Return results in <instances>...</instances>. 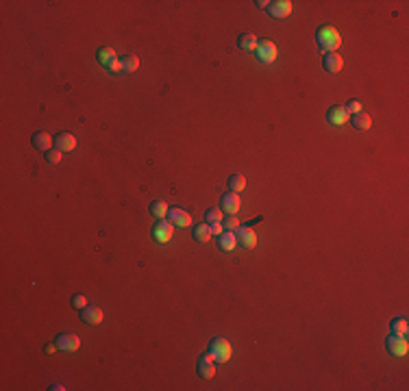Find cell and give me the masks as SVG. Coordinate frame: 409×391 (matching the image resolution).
Returning a JSON list of instances; mask_svg holds the SVG:
<instances>
[{
  "label": "cell",
  "instance_id": "d6a6232c",
  "mask_svg": "<svg viewBox=\"0 0 409 391\" xmlns=\"http://www.w3.org/2000/svg\"><path fill=\"white\" fill-rule=\"evenodd\" d=\"M54 350H57V344H48V346H44V352H46V354H52Z\"/></svg>",
  "mask_w": 409,
  "mask_h": 391
},
{
  "label": "cell",
  "instance_id": "ba28073f",
  "mask_svg": "<svg viewBox=\"0 0 409 391\" xmlns=\"http://www.w3.org/2000/svg\"><path fill=\"white\" fill-rule=\"evenodd\" d=\"M233 232H235V237H238L240 246H244V248H255V244H257V235H255V230H251L248 226H238Z\"/></svg>",
  "mask_w": 409,
  "mask_h": 391
},
{
  "label": "cell",
  "instance_id": "4dcf8cb0",
  "mask_svg": "<svg viewBox=\"0 0 409 391\" xmlns=\"http://www.w3.org/2000/svg\"><path fill=\"white\" fill-rule=\"evenodd\" d=\"M107 67H109L111 72H122V70H124V67H122V59H118V57H115Z\"/></svg>",
  "mask_w": 409,
  "mask_h": 391
},
{
  "label": "cell",
  "instance_id": "9c48e42d",
  "mask_svg": "<svg viewBox=\"0 0 409 391\" xmlns=\"http://www.w3.org/2000/svg\"><path fill=\"white\" fill-rule=\"evenodd\" d=\"M327 120L331 122V124H335V126H342V124H346V122L350 120V113L346 111V107L335 105V107H331L327 111Z\"/></svg>",
  "mask_w": 409,
  "mask_h": 391
},
{
  "label": "cell",
  "instance_id": "e0dca14e",
  "mask_svg": "<svg viewBox=\"0 0 409 391\" xmlns=\"http://www.w3.org/2000/svg\"><path fill=\"white\" fill-rule=\"evenodd\" d=\"M218 246H220V250L231 252L235 246H238V237H235V232L233 230H224L222 235H220V239H218Z\"/></svg>",
  "mask_w": 409,
  "mask_h": 391
},
{
  "label": "cell",
  "instance_id": "1f68e13d",
  "mask_svg": "<svg viewBox=\"0 0 409 391\" xmlns=\"http://www.w3.org/2000/svg\"><path fill=\"white\" fill-rule=\"evenodd\" d=\"M209 226H211V232H213V235H222V232H224L222 222H213V224H209Z\"/></svg>",
  "mask_w": 409,
  "mask_h": 391
},
{
  "label": "cell",
  "instance_id": "52a82bcc",
  "mask_svg": "<svg viewBox=\"0 0 409 391\" xmlns=\"http://www.w3.org/2000/svg\"><path fill=\"white\" fill-rule=\"evenodd\" d=\"M54 344H57V348L61 350V352H74V350H79L81 339L76 337V335H72V333H61Z\"/></svg>",
  "mask_w": 409,
  "mask_h": 391
},
{
  "label": "cell",
  "instance_id": "277c9868",
  "mask_svg": "<svg viewBox=\"0 0 409 391\" xmlns=\"http://www.w3.org/2000/svg\"><path fill=\"white\" fill-rule=\"evenodd\" d=\"M385 348H387V352H390L392 356H405L407 350H409L407 337H403V335H390L387 341H385Z\"/></svg>",
  "mask_w": 409,
  "mask_h": 391
},
{
  "label": "cell",
  "instance_id": "484cf974",
  "mask_svg": "<svg viewBox=\"0 0 409 391\" xmlns=\"http://www.w3.org/2000/svg\"><path fill=\"white\" fill-rule=\"evenodd\" d=\"M207 224H213V222H222V209H209L205 213Z\"/></svg>",
  "mask_w": 409,
  "mask_h": 391
},
{
  "label": "cell",
  "instance_id": "8992f818",
  "mask_svg": "<svg viewBox=\"0 0 409 391\" xmlns=\"http://www.w3.org/2000/svg\"><path fill=\"white\" fill-rule=\"evenodd\" d=\"M172 232H174V224H172L170 219H159L155 224V228H152V237L163 244V242H170L172 239Z\"/></svg>",
  "mask_w": 409,
  "mask_h": 391
},
{
  "label": "cell",
  "instance_id": "cb8c5ba5",
  "mask_svg": "<svg viewBox=\"0 0 409 391\" xmlns=\"http://www.w3.org/2000/svg\"><path fill=\"white\" fill-rule=\"evenodd\" d=\"M96 57H98V63H100V65H109V63H111V61L115 59V52H113V48L102 46Z\"/></svg>",
  "mask_w": 409,
  "mask_h": 391
},
{
  "label": "cell",
  "instance_id": "ffe728a7",
  "mask_svg": "<svg viewBox=\"0 0 409 391\" xmlns=\"http://www.w3.org/2000/svg\"><path fill=\"white\" fill-rule=\"evenodd\" d=\"M259 44V39L253 35V33H242V35L238 37V46L242 48V50H255Z\"/></svg>",
  "mask_w": 409,
  "mask_h": 391
},
{
  "label": "cell",
  "instance_id": "4fadbf2b",
  "mask_svg": "<svg viewBox=\"0 0 409 391\" xmlns=\"http://www.w3.org/2000/svg\"><path fill=\"white\" fill-rule=\"evenodd\" d=\"M240 204H242L240 194H235V191H228V194L222 196V211H224V213L235 215L240 211Z\"/></svg>",
  "mask_w": 409,
  "mask_h": 391
},
{
  "label": "cell",
  "instance_id": "2e32d148",
  "mask_svg": "<svg viewBox=\"0 0 409 391\" xmlns=\"http://www.w3.org/2000/svg\"><path fill=\"white\" fill-rule=\"evenodd\" d=\"M168 217H170V222L174 226H190L192 224L190 213L183 211V209H179V207H170L168 209Z\"/></svg>",
  "mask_w": 409,
  "mask_h": 391
},
{
  "label": "cell",
  "instance_id": "5b68a950",
  "mask_svg": "<svg viewBox=\"0 0 409 391\" xmlns=\"http://www.w3.org/2000/svg\"><path fill=\"white\" fill-rule=\"evenodd\" d=\"M257 57L263 61V63H272V61L276 59V54H279V50H276V46L270 42V39H259L257 44Z\"/></svg>",
  "mask_w": 409,
  "mask_h": 391
},
{
  "label": "cell",
  "instance_id": "8fae6325",
  "mask_svg": "<svg viewBox=\"0 0 409 391\" xmlns=\"http://www.w3.org/2000/svg\"><path fill=\"white\" fill-rule=\"evenodd\" d=\"M81 320L87 322V324H100V322L105 320V313H102L100 306L87 304L85 308H81Z\"/></svg>",
  "mask_w": 409,
  "mask_h": 391
},
{
  "label": "cell",
  "instance_id": "f546056e",
  "mask_svg": "<svg viewBox=\"0 0 409 391\" xmlns=\"http://www.w3.org/2000/svg\"><path fill=\"white\" fill-rule=\"evenodd\" d=\"M346 111L353 113V115L359 113V111H362V102H359V100H350L348 105H346Z\"/></svg>",
  "mask_w": 409,
  "mask_h": 391
},
{
  "label": "cell",
  "instance_id": "3957f363",
  "mask_svg": "<svg viewBox=\"0 0 409 391\" xmlns=\"http://www.w3.org/2000/svg\"><path fill=\"white\" fill-rule=\"evenodd\" d=\"M196 369H198V376L200 378H213L216 376V361H213V356L209 352L200 354L198 356V363H196Z\"/></svg>",
  "mask_w": 409,
  "mask_h": 391
},
{
  "label": "cell",
  "instance_id": "30bf717a",
  "mask_svg": "<svg viewBox=\"0 0 409 391\" xmlns=\"http://www.w3.org/2000/svg\"><path fill=\"white\" fill-rule=\"evenodd\" d=\"M266 11L272 18H287L289 13H292V3H289V0H274V3H270V7Z\"/></svg>",
  "mask_w": 409,
  "mask_h": 391
},
{
  "label": "cell",
  "instance_id": "44dd1931",
  "mask_svg": "<svg viewBox=\"0 0 409 391\" xmlns=\"http://www.w3.org/2000/svg\"><path fill=\"white\" fill-rule=\"evenodd\" d=\"M148 211H150L152 217L165 219V215H168V202H165V200H155V202H150Z\"/></svg>",
  "mask_w": 409,
  "mask_h": 391
},
{
  "label": "cell",
  "instance_id": "7a4b0ae2",
  "mask_svg": "<svg viewBox=\"0 0 409 391\" xmlns=\"http://www.w3.org/2000/svg\"><path fill=\"white\" fill-rule=\"evenodd\" d=\"M211 356H213V361H218V363H226L228 359H231V344L224 339V337H213L211 339V344H209V350H207Z\"/></svg>",
  "mask_w": 409,
  "mask_h": 391
},
{
  "label": "cell",
  "instance_id": "603a6c76",
  "mask_svg": "<svg viewBox=\"0 0 409 391\" xmlns=\"http://www.w3.org/2000/svg\"><path fill=\"white\" fill-rule=\"evenodd\" d=\"M228 189L235 191V194H242V191L246 189V178L242 174H233L231 178H228Z\"/></svg>",
  "mask_w": 409,
  "mask_h": 391
},
{
  "label": "cell",
  "instance_id": "d4e9b609",
  "mask_svg": "<svg viewBox=\"0 0 409 391\" xmlns=\"http://www.w3.org/2000/svg\"><path fill=\"white\" fill-rule=\"evenodd\" d=\"M122 67H124L127 72H135L137 67H140V59L133 57V54H127V57L122 59Z\"/></svg>",
  "mask_w": 409,
  "mask_h": 391
},
{
  "label": "cell",
  "instance_id": "7c38bea8",
  "mask_svg": "<svg viewBox=\"0 0 409 391\" xmlns=\"http://www.w3.org/2000/svg\"><path fill=\"white\" fill-rule=\"evenodd\" d=\"M54 148L61 150V152H72V150L76 148V137L72 133H59L57 137H54Z\"/></svg>",
  "mask_w": 409,
  "mask_h": 391
},
{
  "label": "cell",
  "instance_id": "f1b7e54d",
  "mask_svg": "<svg viewBox=\"0 0 409 391\" xmlns=\"http://www.w3.org/2000/svg\"><path fill=\"white\" fill-rule=\"evenodd\" d=\"M46 161H50V163H59V161H61V150L50 148V150L46 152Z\"/></svg>",
  "mask_w": 409,
  "mask_h": 391
},
{
  "label": "cell",
  "instance_id": "9a60e30c",
  "mask_svg": "<svg viewBox=\"0 0 409 391\" xmlns=\"http://www.w3.org/2000/svg\"><path fill=\"white\" fill-rule=\"evenodd\" d=\"M31 143H33V146H35L37 150H41V152H48V150L54 146V137H50V135L46 133V130H39V133L33 135Z\"/></svg>",
  "mask_w": 409,
  "mask_h": 391
},
{
  "label": "cell",
  "instance_id": "ac0fdd59",
  "mask_svg": "<svg viewBox=\"0 0 409 391\" xmlns=\"http://www.w3.org/2000/svg\"><path fill=\"white\" fill-rule=\"evenodd\" d=\"M350 122H353V126H355L357 130H368L370 126H372V118L366 111H359V113H355L350 118Z\"/></svg>",
  "mask_w": 409,
  "mask_h": 391
},
{
  "label": "cell",
  "instance_id": "4316f807",
  "mask_svg": "<svg viewBox=\"0 0 409 391\" xmlns=\"http://www.w3.org/2000/svg\"><path fill=\"white\" fill-rule=\"evenodd\" d=\"M222 226H224V230H235L240 226V222H238V217H235V215H226L222 219Z\"/></svg>",
  "mask_w": 409,
  "mask_h": 391
},
{
  "label": "cell",
  "instance_id": "7402d4cb",
  "mask_svg": "<svg viewBox=\"0 0 409 391\" xmlns=\"http://www.w3.org/2000/svg\"><path fill=\"white\" fill-rule=\"evenodd\" d=\"M390 331L392 335H403V337H407V331H409V324L405 318H394L390 322Z\"/></svg>",
  "mask_w": 409,
  "mask_h": 391
},
{
  "label": "cell",
  "instance_id": "5bb4252c",
  "mask_svg": "<svg viewBox=\"0 0 409 391\" xmlns=\"http://www.w3.org/2000/svg\"><path fill=\"white\" fill-rule=\"evenodd\" d=\"M342 65H344V61H342V57H339L337 52H327L322 57V67L327 72H331V74H337L339 70H342Z\"/></svg>",
  "mask_w": 409,
  "mask_h": 391
},
{
  "label": "cell",
  "instance_id": "6da1fadb",
  "mask_svg": "<svg viewBox=\"0 0 409 391\" xmlns=\"http://www.w3.org/2000/svg\"><path fill=\"white\" fill-rule=\"evenodd\" d=\"M316 39H318V46H320V50L327 54V52H335L339 44H342V37H339V33L335 26L331 24H322L320 29L316 31Z\"/></svg>",
  "mask_w": 409,
  "mask_h": 391
},
{
  "label": "cell",
  "instance_id": "83f0119b",
  "mask_svg": "<svg viewBox=\"0 0 409 391\" xmlns=\"http://www.w3.org/2000/svg\"><path fill=\"white\" fill-rule=\"evenodd\" d=\"M72 306L79 308V311H81V308H85L87 306V298L83 296V293H74V296H72Z\"/></svg>",
  "mask_w": 409,
  "mask_h": 391
},
{
  "label": "cell",
  "instance_id": "836d02e7",
  "mask_svg": "<svg viewBox=\"0 0 409 391\" xmlns=\"http://www.w3.org/2000/svg\"><path fill=\"white\" fill-rule=\"evenodd\" d=\"M255 5H257L259 9H268V7H270L268 0H255Z\"/></svg>",
  "mask_w": 409,
  "mask_h": 391
},
{
  "label": "cell",
  "instance_id": "d6986e66",
  "mask_svg": "<svg viewBox=\"0 0 409 391\" xmlns=\"http://www.w3.org/2000/svg\"><path fill=\"white\" fill-rule=\"evenodd\" d=\"M211 235H213V232H211V226L207 224V222L198 224L196 228H194V239H196V242H200V244H207V242L211 239Z\"/></svg>",
  "mask_w": 409,
  "mask_h": 391
}]
</instances>
